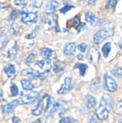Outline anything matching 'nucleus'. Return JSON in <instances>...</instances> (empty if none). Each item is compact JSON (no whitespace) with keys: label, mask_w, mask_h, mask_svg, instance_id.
<instances>
[{"label":"nucleus","mask_w":122,"mask_h":123,"mask_svg":"<svg viewBox=\"0 0 122 123\" xmlns=\"http://www.w3.org/2000/svg\"><path fill=\"white\" fill-rule=\"evenodd\" d=\"M78 49H79V50H80L81 52L83 53V52L86 51V48H87V45L85 44V43H81V44H80V45H78Z\"/></svg>","instance_id":"obj_34"},{"label":"nucleus","mask_w":122,"mask_h":123,"mask_svg":"<svg viewBox=\"0 0 122 123\" xmlns=\"http://www.w3.org/2000/svg\"><path fill=\"white\" fill-rule=\"evenodd\" d=\"M40 54L46 58L47 59H52L56 58L57 54L55 50H52L51 49L47 48H43L40 50Z\"/></svg>","instance_id":"obj_11"},{"label":"nucleus","mask_w":122,"mask_h":123,"mask_svg":"<svg viewBox=\"0 0 122 123\" xmlns=\"http://www.w3.org/2000/svg\"><path fill=\"white\" fill-rule=\"evenodd\" d=\"M37 19V12H23L21 16V20L24 23H32L35 22Z\"/></svg>","instance_id":"obj_8"},{"label":"nucleus","mask_w":122,"mask_h":123,"mask_svg":"<svg viewBox=\"0 0 122 123\" xmlns=\"http://www.w3.org/2000/svg\"><path fill=\"white\" fill-rule=\"evenodd\" d=\"M36 56H37V51H32V52L28 55V57L24 60V63H25L26 65H28V66L31 65V64L34 62V61H35Z\"/></svg>","instance_id":"obj_21"},{"label":"nucleus","mask_w":122,"mask_h":123,"mask_svg":"<svg viewBox=\"0 0 122 123\" xmlns=\"http://www.w3.org/2000/svg\"><path fill=\"white\" fill-rule=\"evenodd\" d=\"M9 31H10V33L12 35H16L19 32V26L18 24L17 23H14L11 25L10 27V29H9Z\"/></svg>","instance_id":"obj_26"},{"label":"nucleus","mask_w":122,"mask_h":123,"mask_svg":"<svg viewBox=\"0 0 122 123\" xmlns=\"http://www.w3.org/2000/svg\"><path fill=\"white\" fill-rule=\"evenodd\" d=\"M12 122L13 123H20L21 122V120H20V119L19 118H18L17 117H13V118H12Z\"/></svg>","instance_id":"obj_40"},{"label":"nucleus","mask_w":122,"mask_h":123,"mask_svg":"<svg viewBox=\"0 0 122 123\" xmlns=\"http://www.w3.org/2000/svg\"><path fill=\"white\" fill-rule=\"evenodd\" d=\"M76 48V46L75 43H69V44H68L65 47V48H64V53L65 55H72V54H73L75 53Z\"/></svg>","instance_id":"obj_18"},{"label":"nucleus","mask_w":122,"mask_h":123,"mask_svg":"<svg viewBox=\"0 0 122 123\" xmlns=\"http://www.w3.org/2000/svg\"><path fill=\"white\" fill-rule=\"evenodd\" d=\"M23 74L32 77V78H36V79H45L47 76L46 74H42V73H39L36 71H33V70H29V71H25L24 72H23Z\"/></svg>","instance_id":"obj_14"},{"label":"nucleus","mask_w":122,"mask_h":123,"mask_svg":"<svg viewBox=\"0 0 122 123\" xmlns=\"http://www.w3.org/2000/svg\"><path fill=\"white\" fill-rule=\"evenodd\" d=\"M27 3V1H24V0H22V1L17 0V1H14V4L17 6H24V5H26Z\"/></svg>","instance_id":"obj_35"},{"label":"nucleus","mask_w":122,"mask_h":123,"mask_svg":"<svg viewBox=\"0 0 122 123\" xmlns=\"http://www.w3.org/2000/svg\"><path fill=\"white\" fill-rule=\"evenodd\" d=\"M5 52L6 54V56L9 58H12L15 56L17 54V45H16V41L14 40H9L6 47H5Z\"/></svg>","instance_id":"obj_6"},{"label":"nucleus","mask_w":122,"mask_h":123,"mask_svg":"<svg viewBox=\"0 0 122 123\" xmlns=\"http://www.w3.org/2000/svg\"><path fill=\"white\" fill-rule=\"evenodd\" d=\"M96 2V1H88V4H91V5H94V4Z\"/></svg>","instance_id":"obj_44"},{"label":"nucleus","mask_w":122,"mask_h":123,"mask_svg":"<svg viewBox=\"0 0 122 123\" xmlns=\"http://www.w3.org/2000/svg\"><path fill=\"white\" fill-rule=\"evenodd\" d=\"M6 9V6L5 4H0V14H2V13L5 11Z\"/></svg>","instance_id":"obj_39"},{"label":"nucleus","mask_w":122,"mask_h":123,"mask_svg":"<svg viewBox=\"0 0 122 123\" xmlns=\"http://www.w3.org/2000/svg\"><path fill=\"white\" fill-rule=\"evenodd\" d=\"M42 1H40V0L33 1V6L35 7H40L42 6Z\"/></svg>","instance_id":"obj_38"},{"label":"nucleus","mask_w":122,"mask_h":123,"mask_svg":"<svg viewBox=\"0 0 122 123\" xmlns=\"http://www.w3.org/2000/svg\"><path fill=\"white\" fill-rule=\"evenodd\" d=\"M65 69V64L61 63L60 61H57L56 63H55L54 64V71L60 74L61 72L63 71V70Z\"/></svg>","instance_id":"obj_23"},{"label":"nucleus","mask_w":122,"mask_h":123,"mask_svg":"<svg viewBox=\"0 0 122 123\" xmlns=\"http://www.w3.org/2000/svg\"><path fill=\"white\" fill-rule=\"evenodd\" d=\"M86 27V24L85 23H82L81 25H78L77 27H76V29H77V31H78V32H80L81 31H82L83 29H85Z\"/></svg>","instance_id":"obj_37"},{"label":"nucleus","mask_w":122,"mask_h":123,"mask_svg":"<svg viewBox=\"0 0 122 123\" xmlns=\"http://www.w3.org/2000/svg\"><path fill=\"white\" fill-rule=\"evenodd\" d=\"M119 47H120V48L122 50V39H121V40H120V42H119Z\"/></svg>","instance_id":"obj_45"},{"label":"nucleus","mask_w":122,"mask_h":123,"mask_svg":"<svg viewBox=\"0 0 122 123\" xmlns=\"http://www.w3.org/2000/svg\"><path fill=\"white\" fill-rule=\"evenodd\" d=\"M116 1H114V0L109 1L106 3V8L107 9H112V8L114 9L116 6Z\"/></svg>","instance_id":"obj_32"},{"label":"nucleus","mask_w":122,"mask_h":123,"mask_svg":"<svg viewBox=\"0 0 122 123\" xmlns=\"http://www.w3.org/2000/svg\"><path fill=\"white\" fill-rule=\"evenodd\" d=\"M42 110H43V101L42 99H40L38 102L36 107L32 110V114L35 116H39L42 114Z\"/></svg>","instance_id":"obj_17"},{"label":"nucleus","mask_w":122,"mask_h":123,"mask_svg":"<svg viewBox=\"0 0 122 123\" xmlns=\"http://www.w3.org/2000/svg\"><path fill=\"white\" fill-rule=\"evenodd\" d=\"M70 22L73 23V25H74V26H76V27H78V25H79V22H80V20H79V19L78 18V17H74V18H73L71 20H70Z\"/></svg>","instance_id":"obj_36"},{"label":"nucleus","mask_w":122,"mask_h":123,"mask_svg":"<svg viewBox=\"0 0 122 123\" xmlns=\"http://www.w3.org/2000/svg\"><path fill=\"white\" fill-rule=\"evenodd\" d=\"M90 123H100L99 122L98 119H96L95 117H92L91 120H90Z\"/></svg>","instance_id":"obj_41"},{"label":"nucleus","mask_w":122,"mask_h":123,"mask_svg":"<svg viewBox=\"0 0 122 123\" xmlns=\"http://www.w3.org/2000/svg\"><path fill=\"white\" fill-rule=\"evenodd\" d=\"M36 123H47V121H46V120L42 118V119H39Z\"/></svg>","instance_id":"obj_42"},{"label":"nucleus","mask_w":122,"mask_h":123,"mask_svg":"<svg viewBox=\"0 0 122 123\" xmlns=\"http://www.w3.org/2000/svg\"><path fill=\"white\" fill-rule=\"evenodd\" d=\"M72 8H73V6H72V5H69V4H66V5H65L62 9H60V12L61 13L65 14V13H66L67 12L70 11Z\"/></svg>","instance_id":"obj_31"},{"label":"nucleus","mask_w":122,"mask_h":123,"mask_svg":"<svg viewBox=\"0 0 122 123\" xmlns=\"http://www.w3.org/2000/svg\"><path fill=\"white\" fill-rule=\"evenodd\" d=\"M112 74L119 79H122V68H117L112 71Z\"/></svg>","instance_id":"obj_28"},{"label":"nucleus","mask_w":122,"mask_h":123,"mask_svg":"<svg viewBox=\"0 0 122 123\" xmlns=\"http://www.w3.org/2000/svg\"><path fill=\"white\" fill-rule=\"evenodd\" d=\"M4 72L8 76H13L16 74V70L15 66L12 64H9L4 68Z\"/></svg>","instance_id":"obj_19"},{"label":"nucleus","mask_w":122,"mask_h":123,"mask_svg":"<svg viewBox=\"0 0 122 123\" xmlns=\"http://www.w3.org/2000/svg\"><path fill=\"white\" fill-rule=\"evenodd\" d=\"M5 40H6V36L1 32H0V49L3 47Z\"/></svg>","instance_id":"obj_33"},{"label":"nucleus","mask_w":122,"mask_h":123,"mask_svg":"<svg viewBox=\"0 0 122 123\" xmlns=\"http://www.w3.org/2000/svg\"><path fill=\"white\" fill-rule=\"evenodd\" d=\"M75 68H78L80 70V74L81 76H84L87 69H88V66L86 65V64H83V63H78L75 65L74 66Z\"/></svg>","instance_id":"obj_24"},{"label":"nucleus","mask_w":122,"mask_h":123,"mask_svg":"<svg viewBox=\"0 0 122 123\" xmlns=\"http://www.w3.org/2000/svg\"><path fill=\"white\" fill-rule=\"evenodd\" d=\"M86 20L89 22L90 24L93 25H98L99 24V20H98L95 15L90 11H88L86 13Z\"/></svg>","instance_id":"obj_15"},{"label":"nucleus","mask_w":122,"mask_h":123,"mask_svg":"<svg viewBox=\"0 0 122 123\" xmlns=\"http://www.w3.org/2000/svg\"><path fill=\"white\" fill-rule=\"evenodd\" d=\"M59 4L58 2H57L56 1H51L47 6L45 8V12L47 15H52L53 14V13L55 12V10L57 9V8L58 7Z\"/></svg>","instance_id":"obj_12"},{"label":"nucleus","mask_w":122,"mask_h":123,"mask_svg":"<svg viewBox=\"0 0 122 123\" xmlns=\"http://www.w3.org/2000/svg\"><path fill=\"white\" fill-rule=\"evenodd\" d=\"M119 123H122V120H120V121L119 122Z\"/></svg>","instance_id":"obj_47"},{"label":"nucleus","mask_w":122,"mask_h":123,"mask_svg":"<svg viewBox=\"0 0 122 123\" xmlns=\"http://www.w3.org/2000/svg\"><path fill=\"white\" fill-rule=\"evenodd\" d=\"M37 65L44 71H49L51 68L52 64L48 59H45L42 61H39L37 62Z\"/></svg>","instance_id":"obj_16"},{"label":"nucleus","mask_w":122,"mask_h":123,"mask_svg":"<svg viewBox=\"0 0 122 123\" xmlns=\"http://www.w3.org/2000/svg\"><path fill=\"white\" fill-rule=\"evenodd\" d=\"M11 94H12V97H15L19 93V89H18V87L16 86V85H12L11 86Z\"/></svg>","instance_id":"obj_30"},{"label":"nucleus","mask_w":122,"mask_h":123,"mask_svg":"<svg viewBox=\"0 0 122 123\" xmlns=\"http://www.w3.org/2000/svg\"><path fill=\"white\" fill-rule=\"evenodd\" d=\"M39 96V93L37 92H32L27 95H24L22 96L19 100H18V103L20 105H27V104H29L32 102H34L37 97Z\"/></svg>","instance_id":"obj_4"},{"label":"nucleus","mask_w":122,"mask_h":123,"mask_svg":"<svg viewBox=\"0 0 122 123\" xmlns=\"http://www.w3.org/2000/svg\"><path fill=\"white\" fill-rule=\"evenodd\" d=\"M86 105L88 109H91L96 105V99L91 95H87Z\"/></svg>","instance_id":"obj_20"},{"label":"nucleus","mask_w":122,"mask_h":123,"mask_svg":"<svg viewBox=\"0 0 122 123\" xmlns=\"http://www.w3.org/2000/svg\"><path fill=\"white\" fill-rule=\"evenodd\" d=\"M88 61L92 63H97L100 59V53L96 48H91L88 53Z\"/></svg>","instance_id":"obj_10"},{"label":"nucleus","mask_w":122,"mask_h":123,"mask_svg":"<svg viewBox=\"0 0 122 123\" xmlns=\"http://www.w3.org/2000/svg\"><path fill=\"white\" fill-rule=\"evenodd\" d=\"M49 15L47 17L45 18L44 21L45 27L47 30H55L56 32H59V25L58 23V19L56 15Z\"/></svg>","instance_id":"obj_3"},{"label":"nucleus","mask_w":122,"mask_h":123,"mask_svg":"<svg viewBox=\"0 0 122 123\" xmlns=\"http://www.w3.org/2000/svg\"><path fill=\"white\" fill-rule=\"evenodd\" d=\"M73 87V80L71 77H67L65 79L64 83L62 84L60 89L58 91V94H65L71 90Z\"/></svg>","instance_id":"obj_7"},{"label":"nucleus","mask_w":122,"mask_h":123,"mask_svg":"<svg viewBox=\"0 0 122 123\" xmlns=\"http://www.w3.org/2000/svg\"><path fill=\"white\" fill-rule=\"evenodd\" d=\"M114 30L112 28H104L98 31L93 36V40L96 44H101L106 38L113 35Z\"/></svg>","instance_id":"obj_2"},{"label":"nucleus","mask_w":122,"mask_h":123,"mask_svg":"<svg viewBox=\"0 0 122 123\" xmlns=\"http://www.w3.org/2000/svg\"><path fill=\"white\" fill-rule=\"evenodd\" d=\"M2 97H3V92L1 90H0V99L2 98Z\"/></svg>","instance_id":"obj_46"},{"label":"nucleus","mask_w":122,"mask_h":123,"mask_svg":"<svg viewBox=\"0 0 122 123\" xmlns=\"http://www.w3.org/2000/svg\"><path fill=\"white\" fill-rule=\"evenodd\" d=\"M112 102V99L111 97L108 94H104L101 100L100 105L99 108L96 110V115L99 120H104L107 119L109 114V107H111Z\"/></svg>","instance_id":"obj_1"},{"label":"nucleus","mask_w":122,"mask_h":123,"mask_svg":"<svg viewBox=\"0 0 122 123\" xmlns=\"http://www.w3.org/2000/svg\"><path fill=\"white\" fill-rule=\"evenodd\" d=\"M21 83H22V86L23 89L25 90H32L33 89L32 84L30 82V81H29L27 79H22Z\"/></svg>","instance_id":"obj_25"},{"label":"nucleus","mask_w":122,"mask_h":123,"mask_svg":"<svg viewBox=\"0 0 122 123\" xmlns=\"http://www.w3.org/2000/svg\"><path fill=\"white\" fill-rule=\"evenodd\" d=\"M75 122H76V120L71 117H65L60 120V123H73Z\"/></svg>","instance_id":"obj_29"},{"label":"nucleus","mask_w":122,"mask_h":123,"mask_svg":"<svg viewBox=\"0 0 122 123\" xmlns=\"http://www.w3.org/2000/svg\"><path fill=\"white\" fill-rule=\"evenodd\" d=\"M104 84L106 89L111 92H115L117 89V84L116 81L108 74H106L104 76Z\"/></svg>","instance_id":"obj_9"},{"label":"nucleus","mask_w":122,"mask_h":123,"mask_svg":"<svg viewBox=\"0 0 122 123\" xmlns=\"http://www.w3.org/2000/svg\"><path fill=\"white\" fill-rule=\"evenodd\" d=\"M111 43H106L103 48H102V53H103V55L105 58H107L111 52Z\"/></svg>","instance_id":"obj_22"},{"label":"nucleus","mask_w":122,"mask_h":123,"mask_svg":"<svg viewBox=\"0 0 122 123\" xmlns=\"http://www.w3.org/2000/svg\"><path fill=\"white\" fill-rule=\"evenodd\" d=\"M78 58L79 59V60H83V55H82V54H78Z\"/></svg>","instance_id":"obj_43"},{"label":"nucleus","mask_w":122,"mask_h":123,"mask_svg":"<svg viewBox=\"0 0 122 123\" xmlns=\"http://www.w3.org/2000/svg\"><path fill=\"white\" fill-rule=\"evenodd\" d=\"M18 104V101L17 100H14L8 104H6V105H4L3 107V109H2V111L4 114H9L11 113L14 109L15 107H17Z\"/></svg>","instance_id":"obj_13"},{"label":"nucleus","mask_w":122,"mask_h":123,"mask_svg":"<svg viewBox=\"0 0 122 123\" xmlns=\"http://www.w3.org/2000/svg\"><path fill=\"white\" fill-rule=\"evenodd\" d=\"M57 108V102H55V99L53 97H49L47 99V104L45 111V115L46 117L51 116L55 112H56Z\"/></svg>","instance_id":"obj_5"},{"label":"nucleus","mask_w":122,"mask_h":123,"mask_svg":"<svg viewBox=\"0 0 122 123\" xmlns=\"http://www.w3.org/2000/svg\"><path fill=\"white\" fill-rule=\"evenodd\" d=\"M114 112L117 115H122V100L118 102L114 107Z\"/></svg>","instance_id":"obj_27"}]
</instances>
